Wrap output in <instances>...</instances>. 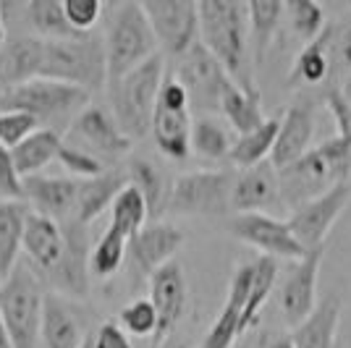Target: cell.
<instances>
[{
	"mask_svg": "<svg viewBox=\"0 0 351 348\" xmlns=\"http://www.w3.org/2000/svg\"><path fill=\"white\" fill-rule=\"evenodd\" d=\"M199 14V42L223 66L228 79L244 92H260L252 76L249 58V21L247 3L236 0H202Z\"/></svg>",
	"mask_w": 351,
	"mask_h": 348,
	"instance_id": "6da1fadb",
	"label": "cell"
},
{
	"mask_svg": "<svg viewBox=\"0 0 351 348\" xmlns=\"http://www.w3.org/2000/svg\"><path fill=\"white\" fill-rule=\"evenodd\" d=\"M338 184H351V147L343 139L333 136L320 147H312L299 160H293L291 165L280 168V204L296 210Z\"/></svg>",
	"mask_w": 351,
	"mask_h": 348,
	"instance_id": "7a4b0ae2",
	"label": "cell"
},
{
	"mask_svg": "<svg viewBox=\"0 0 351 348\" xmlns=\"http://www.w3.org/2000/svg\"><path fill=\"white\" fill-rule=\"evenodd\" d=\"M162 76H165V60L162 55H152L134 71L121 76L116 82H108V97H110V116L116 118L118 129L129 139H142L155 113V102L160 92Z\"/></svg>",
	"mask_w": 351,
	"mask_h": 348,
	"instance_id": "3957f363",
	"label": "cell"
},
{
	"mask_svg": "<svg viewBox=\"0 0 351 348\" xmlns=\"http://www.w3.org/2000/svg\"><path fill=\"white\" fill-rule=\"evenodd\" d=\"M103 47L108 82H116L158 55V42L142 11V3H116L110 8Z\"/></svg>",
	"mask_w": 351,
	"mask_h": 348,
	"instance_id": "277c9868",
	"label": "cell"
},
{
	"mask_svg": "<svg viewBox=\"0 0 351 348\" xmlns=\"http://www.w3.org/2000/svg\"><path fill=\"white\" fill-rule=\"evenodd\" d=\"M45 296L43 277L27 262H19L11 275L0 280V319L14 348H40Z\"/></svg>",
	"mask_w": 351,
	"mask_h": 348,
	"instance_id": "5b68a950",
	"label": "cell"
},
{
	"mask_svg": "<svg viewBox=\"0 0 351 348\" xmlns=\"http://www.w3.org/2000/svg\"><path fill=\"white\" fill-rule=\"evenodd\" d=\"M40 79L71 84L89 95L108 84L103 37L84 34L73 40H43Z\"/></svg>",
	"mask_w": 351,
	"mask_h": 348,
	"instance_id": "8992f818",
	"label": "cell"
},
{
	"mask_svg": "<svg viewBox=\"0 0 351 348\" xmlns=\"http://www.w3.org/2000/svg\"><path fill=\"white\" fill-rule=\"evenodd\" d=\"M89 105V92L50 79H34L21 87L0 89V110H19L37 121V126L60 134V126L71 121Z\"/></svg>",
	"mask_w": 351,
	"mask_h": 348,
	"instance_id": "52a82bcc",
	"label": "cell"
},
{
	"mask_svg": "<svg viewBox=\"0 0 351 348\" xmlns=\"http://www.w3.org/2000/svg\"><path fill=\"white\" fill-rule=\"evenodd\" d=\"M236 175L231 171H194L184 173L171 184L168 204L176 215H199V218H223L231 210V189Z\"/></svg>",
	"mask_w": 351,
	"mask_h": 348,
	"instance_id": "ba28073f",
	"label": "cell"
},
{
	"mask_svg": "<svg viewBox=\"0 0 351 348\" xmlns=\"http://www.w3.org/2000/svg\"><path fill=\"white\" fill-rule=\"evenodd\" d=\"M173 79L184 87L186 97H189V110L197 108L202 116H210L220 110V97L223 89L231 82L228 73L223 71L218 60L210 55L202 42H194L178 58V66L173 71Z\"/></svg>",
	"mask_w": 351,
	"mask_h": 348,
	"instance_id": "9c48e42d",
	"label": "cell"
},
{
	"mask_svg": "<svg viewBox=\"0 0 351 348\" xmlns=\"http://www.w3.org/2000/svg\"><path fill=\"white\" fill-rule=\"evenodd\" d=\"M142 11L165 55L181 58L191 45L199 42V14L194 0H145Z\"/></svg>",
	"mask_w": 351,
	"mask_h": 348,
	"instance_id": "30bf717a",
	"label": "cell"
},
{
	"mask_svg": "<svg viewBox=\"0 0 351 348\" xmlns=\"http://www.w3.org/2000/svg\"><path fill=\"white\" fill-rule=\"evenodd\" d=\"M351 202V184H338L333 189H328L320 194L317 199L302 204L293 210V215L286 220L289 231L293 233V238L302 244L304 251L309 249L325 247L328 233L333 231L336 220L343 215V210Z\"/></svg>",
	"mask_w": 351,
	"mask_h": 348,
	"instance_id": "8fae6325",
	"label": "cell"
},
{
	"mask_svg": "<svg viewBox=\"0 0 351 348\" xmlns=\"http://www.w3.org/2000/svg\"><path fill=\"white\" fill-rule=\"evenodd\" d=\"M231 236L239 238L241 244L263 251V257L270 260H302L307 251L302 249V244L293 238V233L289 231V225L283 220L265 215V212H244L236 215L231 223Z\"/></svg>",
	"mask_w": 351,
	"mask_h": 348,
	"instance_id": "7c38bea8",
	"label": "cell"
},
{
	"mask_svg": "<svg viewBox=\"0 0 351 348\" xmlns=\"http://www.w3.org/2000/svg\"><path fill=\"white\" fill-rule=\"evenodd\" d=\"M71 145L87 149L97 160H118L132 149V139L118 129L116 118L103 105H87L79 116L71 121Z\"/></svg>",
	"mask_w": 351,
	"mask_h": 348,
	"instance_id": "4fadbf2b",
	"label": "cell"
},
{
	"mask_svg": "<svg viewBox=\"0 0 351 348\" xmlns=\"http://www.w3.org/2000/svg\"><path fill=\"white\" fill-rule=\"evenodd\" d=\"M89 233L87 225L63 223V254L58 264L45 275V280L56 288V296L63 293L71 299H87L89 293Z\"/></svg>",
	"mask_w": 351,
	"mask_h": 348,
	"instance_id": "5bb4252c",
	"label": "cell"
},
{
	"mask_svg": "<svg viewBox=\"0 0 351 348\" xmlns=\"http://www.w3.org/2000/svg\"><path fill=\"white\" fill-rule=\"evenodd\" d=\"M149 304L158 314V333L155 343H162L165 338H171L176 325L181 322L186 304H189V286L184 267L178 262H168L160 270H155L149 275Z\"/></svg>",
	"mask_w": 351,
	"mask_h": 348,
	"instance_id": "9a60e30c",
	"label": "cell"
},
{
	"mask_svg": "<svg viewBox=\"0 0 351 348\" xmlns=\"http://www.w3.org/2000/svg\"><path fill=\"white\" fill-rule=\"evenodd\" d=\"M322 254H325V247L309 249L307 254L293 264V270L280 286L278 306L283 312V319L291 327L302 325L320 301L317 299V275H320Z\"/></svg>",
	"mask_w": 351,
	"mask_h": 348,
	"instance_id": "2e32d148",
	"label": "cell"
},
{
	"mask_svg": "<svg viewBox=\"0 0 351 348\" xmlns=\"http://www.w3.org/2000/svg\"><path fill=\"white\" fill-rule=\"evenodd\" d=\"M76 197H79V181L76 178L40 173L21 181V202L27 204L32 212L56 220L60 225L73 220Z\"/></svg>",
	"mask_w": 351,
	"mask_h": 348,
	"instance_id": "e0dca14e",
	"label": "cell"
},
{
	"mask_svg": "<svg viewBox=\"0 0 351 348\" xmlns=\"http://www.w3.org/2000/svg\"><path fill=\"white\" fill-rule=\"evenodd\" d=\"M312 139H315V102L309 97L293 100L280 118L278 136H276V145L270 152L273 168L280 171V168L291 165L293 160L302 158L304 152H309Z\"/></svg>",
	"mask_w": 351,
	"mask_h": 348,
	"instance_id": "ac0fdd59",
	"label": "cell"
},
{
	"mask_svg": "<svg viewBox=\"0 0 351 348\" xmlns=\"http://www.w3.org/2000/svg\"><path fill=\"white\" fill-rule=\"evenodd\" d=\"M184 244V233L171 223H147L139 233L129 238L126 254L132 260V267L142 277H149L162 264L173 262L176 251Z\"/></svg>",
	"mask_w": 351,
	"mask_h": 348,
	"instance_id": "d6986e66",
	"label": "cell"
},
{
	"mask_svg": "<svg viewBox=\"0 0 351 348\" xmlns=\"http://www.w3.org/2000/svg\"><path fill=\"white\" fill-rule=\"evenodd\" d=\"M276 204H280L278 171L273 168L270 160L236 173L234 189H231V210L244 215V212H263Z\"/></svg>",
	"mask_w": 351,
	"mask_h": 348,
	"instance_id": "ffe728a7",
	"label": "cell"
},
{
	"mask_svg": "<svg viewBox=\"0 0 351 348\" xmlns=\"http://www.w3.org/2000/svg\"><path fill=\"white\" fill-rule=\"evenodd\" d=\"M249 283H252V262L236 267L226 304L205 333L202 348H231L236 343V338L241 335V314H244V304H247Z\"/></svg>",
	"mask_w": 351,
	"mask_h": 348,
	"instance_id": "44dd1931",
	"label": "cell"
},
{
	"mask_svg": "<svg viewBox=\"0 0 351 348\" xmlns=\"http://www.w3.org/2000/svg\"><path fill=\"white\" fill-rule=\"evenodd\" d=\"M21 251L27 254V264L32 270L40 277H45L58 264L60 254H63V225L29 210L27 223H24Z\"/></svg>",
	"mask_w": 351,
	"mask_h": 348,
	"instance_id": "7402d4cb",
	"label": "cell"
},
{
	"mask_svg": "<svg viewBox=\"0 0 351 348\" xmlns=\"http://www.w3.org/2000/svg\"><path fill=\"white\" fill-rule=\"evenodd\" d=\"M40 66H43V40L32 34L8 37L0 47V89H14L40 79Z\"/></svg>",
	"mask_w": 351,
	"mask_h": 348,
	"instance_id": "603a6c76",
	"label": "cell"
},
{
	"mask_svg": "<svg viewBox=\"0 0 351 348\" xmlns=\"http://www.w3.org/2000/svg\"><path fill=\"white\" fill-rule=\"evenodd\" d=\"M343 314V296L330 290L302 325H296L291 340L296 348H336L338 325Z\"/></svg>",
	"mask_w": 351,
	"mask_h": 348,
	"instance_id": "cb8c5ba5",
	"label": "cell"
},
{
	"mask_svg": "<svg viewBox=\"0 0 351 348\" xmlns=\"http://www.w3.org/2000/svg\"><path fill=\"white\" fill-rule=\"evenodd\" d=\"M155 147L165 158L186 160L191 155V113L189 108H165L155 102V113L149 123Z\"/></svg>",
	"mask_w": 351,
	"mask_h": 348,
	"instance_id": "d4e9b609",
	"label": "cell"
},
{
	"mask_svg": "<svg viewBox=\"0 0 351 348\" xmlns=\"http://www.w3.org/2000/svg\"><path fill=\"white\" fill-rule=\"evenodd\" d=\"M126 186V171L123 168H108L105 173L79 181V197H76V212L73 223L89 225L103 215L105 210H110V204L116 199V194Z\"/></svg>",
	"mask_w": 351,
	"mask_h": 348,
	"instance_id": "484cf974",
	"label": "cell"
},
{
	"mask_svg": "<svg viewBox=\"0 0 351 348\" xmlns=\"http://www.w3.org/2000/svg\"><path fill=\"white\" fill-rule=\"evenodd\" d=\"M87 335L82 333V322L71 312L63 296L47 293L43 306L40 348H79Z\"/></svg>",
	"mask_w": 351,
	"mask_h": 348,
	"instance_id": "4316f807",
	"label": "cell"
},
{
	"mask_svg": "<svg viewBox=\"0 0 351 348\" xmlns=\"http://www.w3.org/2000/svg\"><path fill=\"white\" fill-rule=\"evenodd\" d=\"M280 18H283V3L280 0H249L247 3L252 71L263 69L265 58L273 47V37L278 34Z\"/></svg>",
	"mask_w": 351,
	"mask_h": 348,
	"instance_id": "83f0119b",
	"label": "cell"
},
{
	"mask_svg": "<svg viewBox=\"0 0 351 348\" xmlns=\"http://www.w3.org/2000/svg\"><path fill=\"white\" fill-rule=\"evenodd\" d=\"M336 40V27L325 24V29L320 32V37H315L312 42L302 47V53L296 55L289 73V87H315L322 84L325 76L330 71V47Z\"/></svg>",
	"mask_w": 351,
	"mask_h": 348,
	"instance_id": "f1b7e54d",
	"label": "cell"
},
{
	"mask_svg": "<svg viewBox=\"0 0 351 348\" xmlns=\"http://www.w3.org/2000/svg\"><path fill=\"white\" fill-rule=\"evenodd\" d=\"M60 145H63V136L53 129H37L32 131L29 136L16 145L11 152V160H14V168L19 178H29V175H40L50 165L58 160Z\"/></svg>",
	"mask_w": 351,
	"mask_h": 348,
	"instance_id": "f546056e",
	"label": "cell"
},
{
	"mask_svg": "<svg viewBox=\"0 0 351 348\" xmlns=\"http://www.w3.org/2000/svg\"><path fill=\"white\" fill-rule=\"evenodd\" d=\"M123 171H126V184L134 186V189L142 194L149 220L158 223V218L165 212L168 194H171L168 178L162 175V171L155 165V162H149V160H145V158L129 160V165H126Z\"/></svg>",
	"mask_w": 351,
	"mask_h": 348,
	"instance_id": "4dcf8cb0",
	"label": "cell"
},
{
	"mask_svg": "<svg viewBox=\"0 0 351 348\" xmlns=\"http://www.w3.org/2000/svg\"><path fill=\"white\" fill-rule=\"evenodd\" d=\"M14 11L24 16V24L32 32V37L37 40H73V37H84L66 24V16L58 0H29V3H19Z\"/></svg>",
	"mask_w": 351,
	"mask_h": 348,
	"instance_id": "1f68e13d",
	"label": "cell"
},
{
	"mask_svg": "<svg viewBox=\"0 0 351 348\" xmlns=\"http://www.w3.org/2000/svg\"><path fill=\"white\" fill-rule=\"evenodd\" d=\"M29 207L21 202H0V280L11 275L21 257V238Z\"/></svg>",
	"mask_w": 351,
	"mask_h": 348,
	"instance_id": "d6a6232c",
	"label": "cell"
},
{
	"mask_svg": "<svg viewBox=\"0 0 351 348\" xmlns=\"http://www.w3.org/2000/svg\"><path fill=\"white\" fill-rule=\"evenodd\" d=\"M220 113L228 121V126L241 136L249 134L257 126L265 123L263 116V102H260V92H244L241 87H236L234 82H228L220 97Z\"/></svg>",
	"mask_w": 351,
	"mask_h": 348,
	"instance_id": "836d02e7",
	"label": "cell"
},
{
	"mask_svg": "<svg viewBox=\"0 0 351 348\" xmlns=\"http://www.w3.org/2000/svg\"><path fill=\"white\" fill-rule=\"evenodd\" d=\"M278 126H280V118H265L263 126H257V129L249 131V134L236 136L228 160H231L234 165H239L241 171H247L252 165H260L265 160H270L276 136H278Z\"/></svg>",
	"mask_w": 351,
	"mask_h": 348,
	"instance_id": "e575fe53",
	"label": "cell"
},
{
	"mask_svg": "<svg viewBox=\"0 0 351 348\" xmlns=\"http://www.w3.org/2000/svg\"><path fill=\"white\" fill-rule=\"evenodd\" d=\"M276 280H278V262L270 257H257L252 262V283H249L247 304L241 314V335L260 322V312L276 288Z\"/></svg>",
	"mask_w": 351,
	"mask_h": 348,
	"instance_id": "d590c367",
	"label": "cell"
},
{
	"mask_svg": "<svg viewBox=\"0 0 351 348\" xmlns=\"http://www.w3.org/2000/svg\"><path fill=\"white\" fill-rule=\"evenodd\" d=\"M234 139L226 123L213 116L191 118V152L205 160H228Z\"/></svg>",
	"mask_w": 351,
	"mask_h": 348,
	"instance_id": "8d00e7d4",
	"label": "cell"
},
{
	"mask_svg": "<svg viewBox=\"0 0 351 348\" xmlns=\"http://www.w3.org/2000/svg\"><path fill=\"white\" fill-rule=\"evenodd\" d=\"M147 220H149V215H147V204L142 199V194L126 184L110 204V228L126 238H132L134 233L145 228Z\"/></svg>",
	"mask_w": 351,
	"mask_h": 348,
	"instance_id": "74e56055",
	"label": "cell"
},
{
	"mask_svg": "<svg viewBox=\"0 0 351 348\" xmlns=\"http://www.w3.org/2000/svg\"><path fill=\"white\" fill-rule=\"evenodd\" d=\"M126 247L129 238L121 236L108 225V231L97 238V244L89 251V275L95 277H113L121 270V264L126 260Z\"/></svg>",
	"mask_w": 351,
	"mask_h": 348,
	"instance_id": "f35d334b",
	"label": "cell"
},
{
	"mask_svg": "<svg viewBox=\"0 0 351 348\" xmlns=\"http://www.w3.org/2000/svg\"><path fill=\"white\" fill-rule=\"evenodd\" d=\"M283 16L289 18L293 34L302 37L304 42H312L315 37H320V32L328 24L322 5L312 3V0H289V3H283Z\"/></svg>",
	"mask_w": 351,
	"mask_h": 348,
	"instance_id": "ab89813d",
	"label": "cell"
},
{
	"mask_svg": "<svg viewBox=\"0 0 351 348\" xmlns=\"http://www.w3.org/2000/svg\"><path fill=\"white\" fill-rule=\"evenodd\" d=\"M118 327L129 338H155L158 333V314L149 299H134L118 312Z\"/></svg>",
	"mask_w": 351,
	"mask_h": 348,
	"instance_id": "60d3db41",
	"label": "cell"
},
{
	"mask_svg": "<svg viewBox=\"0 0 351 348\" xmlns=\"http://www.w3.org/2000/svg\"><path fill=\"white\" fill-rule=\"evenodd\" d=\"M58 162L71 175H79V181H87V178H95V175H100L108 171L103 160H97L95 155H89L87 149L71 145V142H66V139H63V145H60Z\"/></svg>",
	"mask_w": 351,
	"mask_h": 348,
	"instance_id": "b9f144b4",
	"label": "cell"
},
{
	"mask_svg": "<svg viewBox=\"0 0 351 348\" xmlns=\"http://www.w3.org/2000/svg\"><path fill=\"white\" fill-rule=\"evenodd\" d=\"M60 8L66 16V24L76 34H89L105 14V5L100 0H63Z\"/></svg>",
	"mask_w": 351,
	"mask_h": 348,
	"instance_id": "7bdbcfd3",
	"label": "cell"
},
{
	"mask_svg": "<svg viewBox=\"0 0 351 348\" xmlns=\"http://www.w3.org/2000/svg\"><path fill=\"white\" fill-rule=\"evenodd\" d=\"M37 121L27 113L19 110H0V147L14 149L16 145H21L32 131H37Z\"/></svg>",
	"mask_w": 351,
	"mask_h": 348,
	"instance_id": "ee69618b",
	"label": "cell"
},
{
	"mask_svg": "<svg viewBox=\"0 0 351 348\" xmlns=\"http://www.w3.org/2000/svg\"><path fill=\"white\" fill-rule=\"evenodd\" d=\"M21 199V178L16 173L11 152L0 147V202H19Z\"/></svg>",
	"mask_w": 351,
	"mask_h": 348,
	"instance_id": "f6af8a7d",
	"label": "cell"
},
{
	"mask_svg": "<svg viewBox=\"0 0 351 348\" xmlns=\"http://www.w3.org/2000/svg\"><path fill=\"white\" fill-rule=\"evenodd\" d=\"M325 105H328V110H330V116H333V121H336V126H338L336 136L343 139V142L351 147V108L343 102L338 89H330V92L325 95Z\"/></svg>",
	"mask_w": 351,
	"mask_h": 348,
	"instance_id": "bcb514c9",
	"label": "cell"
},
{
	"mask_svg": "<svg viewBox=\"0 0 351 348\" xmlns=\"http://www.w3.org/2000/svg\"><path fill=\"white\" fill-rule=\"evenodd\" d=\"M92 348H134L132 338L118 327V322H103L95 333H89Z\"/></svg>",
	"mask_w": 351,
	"mask_h": 348,
	"instance_id": "7dc6e473",
	"label": "cell"
},
{
	"mask_svg": "<svg viewBox=\"0 0 351 348\" xmlns=\"http://www.w3.org/2000/svg\"><path fill=\"white\" fill-rule=\"evenodd\" d=\"M333 45L338 47V58L343 60L346 66H351V24L341 32V37H338V40H333Z\"/></svg>",
	"mask_w": 351,
	"mask_h": 348,
	"instance_id": "c3c4849f",
	"label": "cell"
},
{
	"mask_svg": "<svg viewBox=\"0 0 351 348\" xmlns=\"http://www.w3.org/2000/svg\"><path fill=\"white\" fill-rule=\"evenodd\" d=\"M265 348H296V346H293L291 335H276V338L267 340V346Z\"/></svg>",
	"mask_w": 351,
	"mask_h": 348,
	"instance_id": "681fc988",
	"label": "cell"
},
{
	"mask_svg": "<svg viewBox=\"0 0 351 348\" xmlns=\"http://www.w3.org/2000/svg\"><path fill=\"white\" fill-rule=\"evenodd\" d=\"M158 348H191V346H189V343H184V340H178V338H173V335H171V338H165L162 343H158Z\"/></svg>",
	"mask_w": 351,
	"mask_h": 348,
	"instance_id": "f907efd6",
	"label": "cell"
},
{
	"mask_svg": "<svg viewBox=\"0 0 351 348\" xmlns=\"http://www.w3.org/2000/svg\"><path fill=\"white\" fill-rule=\"evenodd\" d=\"M338 92H341V97H343V102H346V105H349V108H351V73H349V76H346V82H343V87L338 89Z\"/></svg>",
	"mask_w": 351,
	"mask_h": 348,
	"instance_id": "816d5d0a",
	"label": "cell"
},
{
	"mask_svg": "<svg viewBox=\"0 0 351 348\" xmlns=\"http://www.w3.org/2000/svg\"><path fill=\"white\" fill-rule=\"evenodd\" d=\"M0 348H14V343H11V335H8V330H5L3 319H0Z\"/></svg>",
	"mask_w": 351,
	"mask_h": 348,
	"instance_id": "f5cc1de1",
	"label": "cell"
},
{
	"mask_svg": "<svg viewBox=\"0 0 351 348\" xmlns=\"http://www.w3.org/2000/svg\"><path fill=\"white\" fill-rule=\"evenodd\" d=\"M5 40H8V34H5V16L0 11V47L5 45Z\"/></svg>",
	"mask_w": 351,
	"mask_h": 348,
	"instance_id": "db71d44e",
	"label": "cell"
},
{
	"mask_svg": "<svg viewBox=\"0 0 351 348\" xmlns=\"http://www.w3.org/2000/svg\"><path fill=\"white\" fill-rule=\"evenodd\" d=\"M79 348H92V346H89V335H87V338H84V343H82V346H79Z\"/></svg>",
	"mask_w": 351,
	"mask_h": 348,
	"instance_id": "11a10c76",
	"label": "cell"
}]
</instances>
